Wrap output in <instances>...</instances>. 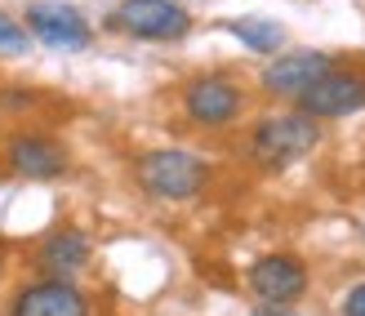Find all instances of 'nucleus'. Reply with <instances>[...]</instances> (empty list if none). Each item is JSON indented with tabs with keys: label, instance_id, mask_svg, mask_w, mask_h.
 Listing matches in <instances>:
<instances>
[{
	"label": "nucleus",
	"instance_id": "1",
	"mask_svg": "<svg viewBox=\"0 0 365 316\" xmlns=\"http://www.w3.org/2000/svg\"><path fill=\"white\" fill-rule=\"evenodd\" d=\"M134 178L152 200H192L205 192L210 165L192 152H182V147H160V152H148L134 160Z\"/></svg>",
	"mask_w": 365,
	"mask_h": 316
},
{
	"label": "nucleus",
	"instance_id": "2",
	"mask_svg": "<svg viewBox=\"0 0 365 316\" xmlns=\"http://www.w3.org/2000/svg\"><path fill=\"white\" fill-rule=\"evenodd\" d=\"M321 143V125L303 111H281V116H263L254 125L250 138V156L263 165V170H285V165L303 160L312 147Z\"/></svg>",
	"mask_w": 365,
	"mask_h": 316
},
{
	"label": "nucleus",
	"instance_id": "3",
	"mask_svg": "<svg viewBox=\"0 0 365 316\" xmlns=\"http://www.w3.org/2000/svg\"><path fill=\"white\" fill-rule=\"evenodd\" d=\"M112 27L134 41H178L187 36L192 18L178 0H120L112 9Z\"/></svg>",
	"mask_w": 365,
	"mask_h": 316
},
{
	"label": "nucleus",
	"instance_id": "4",
	"mask_svg": "<svg viewBox=\"0 0 365 316\" xmlns=\"http://www.w3.org/2000/svg\"><path fill=\"white\" fill-rule=\"evenodd\" d=\"M23 27H27L31 41H41L45 49H85L94 41L85 14L76 5H63V0H41V5H31Z\"/></svg>",
	"mask_w": 365,
	"mask_h": 316
},
{
	"label": "nucleus",
	"instance_id": "5",
	"mask_svg": "<svg viewBox=\"0 0 365 316\" xmlns=\"http://www.w3.org/2000/svg\"><path fill=\"white\" fill-rule=\"evenodd\" d=\"M182 107H187V116L196 125L223 129V125H232L241 116L245 94H241V85L227 81V76H196L187 89H182Z\"/></svg>",
	"mask_w": 365,
	"mask_h": 316
},
{
	"label": "nucleus",
	"instance_id": "6",
	"mask_svg": "<svg viewBox=\"0 0 365 316\" xmlns=\"http://www.w3.org/2000/svg\"><path fill=\"white\" fill-rule=\"evenodd\" d=\"M294 103H299L303 116H312V121L352 116V111L365 107V76H356V71H330V76H321L312 89H303Z\"/></svg>",
	"mask_w": 365,
	"mask_h": 316
},
{
	"label": "nucleus",
	"instance_id": "7",
	"mask_svg": "<svg viewBox=\"0 0 365 316\" xmlns=\"http://www.w3.org/2000/svg\"><path fill=\"white\" fill-rule=\"evenodd\" d=\"M334 71L330 53H317V49H299V53H277L267 67H263V89L272 98H299L303 89H312L321 76Z\"/></svg>",
	"mask_w": 365,
	"mask_h": 316
},
{
	"label": "nucleus",
	"instance_id": "8",
	"mask_svg": "<svg viewBox=\"0 0 365 316\" xmlns=\"http://www.w3.org/2000/svg\"><path fill=\"white\" fill-rule=\"evenodd\" d=\"M9 316H89V303L71 281L45 276V281H31L14 294Z\"/></svg>",
	"mask_w": 365,
	"mask_h": 316
},
{
	"label": "nucleus",
	"instance_id": "9",
	"mask_svg": "<svg viewBox=\"0 0 365 316\" xmlns=\"http://www.w3.org/2000/svg\"><path fill=\"white\" fill-rule=\"evenodd\" d=\"M250 290L259 294L267 307H289L307 290V267L289 254H267L250 267Z\"/></svg>",
	"mask_w": 365,
	"mask_h": 316
},
{
	"label": "nucleus",
	"instance_id": "10",
	"mask_svg": "<svg viewBox=\"0 0 365 316\" xmlns=\"http://www.w3.org/2000/svg\"><path fill=\"white\" fill-rule=\"evenodd\" d=\"M5 160H9L14 174L36 178V183L67 174V152H63V143H53L49 134H14V138H5Z\"/></svg>",
	"mask_w": 365,
	"mask_h": 316
},
{
	"label": "nucleus",
	"instance_id": "11",
	"mask_svg": "<svg viewBox=\"0 0 365 316\" xmlns=\"http://www.w3.org/2000/svg\"><path fill=\"white\" fill-rule=\"evenodd\" d=\"M36 263H41L45 276H58V281H67V276H76V272L89 263V236L76 232V228L49 232V236L41 240V250H36Z\"/></svg>",
	"mask_w": 365,
	"mask_h": 316
},
{
	"label": "nucleus",
	"instance_id": "12",
	"mask_svg": "<svg viewBox=\"0 0 365 316\" xmlns=\"http://www.w3.org/2000/svg\"><path fill=\"white\" fill-rule=\"evenodd\" d=\"M227 31L254 53H277L285 45V27L272 23V18H227Z\"/></svg>",
	"mask_w": 365,
	"mask_h": 316
},
{
	"label": "nucleus",
	"instance_id": "13",
	"mask_svg": "<svg viewBox=\"0 0 365 316\" xmlns=\"http://www.w3.org/2000/svg\"><path fill=\"white\" fill-rule=\"evenodd\" d=\"M23 53H31V36H27V27L18 23V18L0 14V58H23Z\"/></svg>",
	"mask_w": 365,
	"mask_h": 316
},
{
	"label": "nucleus",
	"instance_id": "14",
	"mask_svg": "<svg viewBox=\"0 0 365 316\" xmlns=\"http://www.w3.org/2000/svg\"><path fill=\"white\" fill-rule=\"evenodd\" d=\"M343 316H365V285H352L343 294Z\"/></svg>",
	"mask_w": 365,
	"mask_h": 316
},
{
	"label": "nucleus",
	"instance_id": "15",
	"mask_svg": "<svg viewBox=\"0 0 365 316\" xmlns=\"http://www.w3.org/2000/svg\"><path fill=\"white\" fill-rule=\"evenodd\" d=\"M254 316H289V312H285V307H267V303H263V307L254 312Z\"/></svg>",
	"mask_w": 365,
	"mask_h": 316
}]
</instances>
